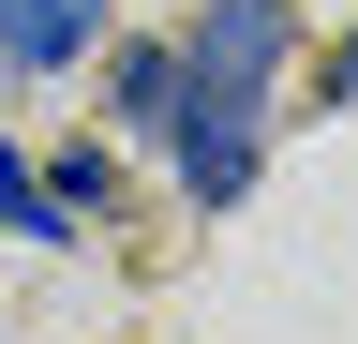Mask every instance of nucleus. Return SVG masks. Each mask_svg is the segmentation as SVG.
I'll list each match as a JSON object with an SVG mask.
<instances>
[{
  "label": "nucleus",
  "mask_w": 358,
  "mask_h": 344,
  "mask_svg": "<svg viewBox=\"0 0 358 344\" xmlns=\"http://www.w3.org/2000/svg\"><path fill=\"white\" fill-rule=\"evenodd\" d=\"M0 225H15V240H75V209L45 195V165H30V150H0Z\"/></svg>",
  "instance_id": "obj_3"
},
{
  "label": "nucleus",
  "mask_w": 358,
  "mask_h": 344,
  "mask_svg": "<svg viewBox=\"0 0 358 344\" xmlns=\"http://www.w3.org/2000/svg\"><path fill=\"white\" fill-rule=\"evenodd\" d=\"M45 195H60V209H105V195H120V165H105V150H60V165H45Z\"/></svg>",
  "instance_id": "obj_5"
},
{
  "label": "nucleus",
  "mask_w": 358,
  "mask_h": 344,
  "mask_svg": "<svg viewBox=\"0 0 358 344\" xmlns=\"http://www.w3.org/2000/svg\"><path fill=\"white\" fill-rule=\"evenodd\" d=\"M90 15H105V0H0V46L30 75H60V60H90Z\"/></svg>",
  "instance_id": "obj_2"
},
{
  "label": "nucleus",
  "mask_w": 358,
  "mask_h": 344,
  "mask_svg": "<svg viewBox=\"0 0 358 344\" xmlns=\"http://www.w3.org/2000/svg\"><path fill=\"white\" fill-rule=\"evenodd\" d=\"M284 46H299L284 0H209V30L179 46V105H164V135H179V195H194V209H239V195H254Z\"/></svg>",
  "instance_id": "obj_1"
},
{
  "label": "nucleus",
  "mask_w": 358,
  "mask_h": 344,
  "mask_svg": "<svg viewBox=\"0 0 358 344\" xmlns=\"http://www.w3.org/2000/svg\"><path fill=\"white\" fill-rule=\"evenodd\" d=\"M164 105H179V46H120V120L164 135Z\"/></svg>",
  "instance_id": "obj_4"
}]
</instances>
